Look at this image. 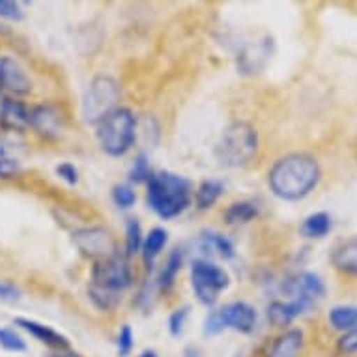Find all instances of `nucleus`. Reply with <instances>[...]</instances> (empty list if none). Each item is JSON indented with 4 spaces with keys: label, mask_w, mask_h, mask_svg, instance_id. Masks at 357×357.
Segmentation results:
<instances>
[{
    "label": "nucleus",
    "mask_w": 357,
    "mask_h": 357,
    "mask_svg": "<svg viewBox=\"0 0 357 357\" xmlns=\"http://www.w3.org/2000/svg\"><path fill=\"white\" fill-rule=\"evenodd\" d=\"M260 150L258 131L247 122H232L222 129L215 144V158L227 169H241L251 165Z\"/></svg>",
    "instance_id": "obj_3"
},
{
    "label": "nucleus",
    "mask_w": 357,
    "mask_h": 357,
    "mask_svg": "<svg viewBox=\"0 0 357 357\" xmlns=\"http://www.w3.org/2000/svg\"><path fill=\"white\" fill-rule=\"evenodd\" d=\"M133 346H135V335H133V329L129 328L128 324H123L120 331H118L116 337V348L118 356L128 357L131 351H133Z\"/></svg>",
    "instance_id": "obj_31"
},
{
    "label": "nucleus",
    "mask_w": 357,
    "mask_h": 357,
    "mask_svg": "<svg viewBox=\"0 0 357 357\" xmlns=\"http://www.w3.org/2000/svg\"><path fill=\"white\" fill-rule=\"evenodd\" d=\"M167 241H169V232L161 227H155L146 234L144 241H142V260H144V266H146V270H152L153 262H155V258L161 255V251L167 245Z\"/></svg>",
    "instance_id": "obj_21"
},
{
    "label": "nucleus",
    "mask_w": 357,
    "mask_h": 357,
    "mask_svg": "<svg viewBox=\"0 0 357 357\" xmlns=\"http://www.w3.org/2000/svg\"><path fill=\"white\" fill-rule=\"evenodd\" d=\"M2 92H4V90H2V84H0V94H2Z\"/></svg>",
    "instance_id": "obj_41"
},
{
    "label": "nucleus",
    "mask_w": 357,
    "mask_h": 357,
    "mask_svg": "<svg viewBox=\"0 0 357 357\" xmlns=\"http://www.w3.org/2000/svg\"><path fill=\"white\" fill-rule=\"evenodd\" d=\"M21 299V288L12 281H0V301L15 303Z\"/></svg>",
    "instance_id": "obj_37"
},
{
    "label": "nucleus",
    "mask_w": 357,
    "mask_h": 357,
    "mask_svg": "<svg viewBox=\"0 0 357 357\" xmlns=\"http://www.w3.org/2000/svg\"><path fill=\"white\" fill-rule=\"evenodd\" d=\"M225 193V183L219 180H204L195 191V204L199 210H210Z\"/></svg>",
    "instance_id": "obj_24"
},
{
    "label": "nucleus",
    "mask_w": 357,
    "mask_h": 357,
    "mask_svg": "<svg viewBox=\"0 0 357 357\" xmlns=\"http://www.w3.org/2000/svg\"><path fill=\"white\" fill-rule=\"evenodd\" d=\"M322 180V167L314 155L294 152L282 155L268 170V188L277 199L298 202L307 199Z\"/></svg>",
    "instance_id": "obj_1"
},
{
    "label": "nucleus",
    "mask_w": 357,
    "mask_h": 357,
    "mask_svg": "<svg viewBox=\"0 0 357 357\" xmlns=\"http://www.w3.org/2000/svg\"><path fill=\"white\" fill-rule=\"evenodd\" d=\"M305 335L301 329H287L284 333L277 337L264 357H298L299 351L303 350Z\"/></svg>",
    "instance_id": "obj_17"
},
{
    "label": "nucleus",
    "mask_w": 357,
    "mask_h": 357,
    "mask_svg": "<svg viewBox=\"0 0 357 357\" xmlns=\"http://www.w3.org/2000/svg\"><path fill=\"white\" fill-rule=\"evenodd\" d=\"M137 357H159V356H158V351H155V350H144L142 354H139Z\"/></svg>",
    "instance_id": "obj_39"
},
{
    "label": "nucleus",
    "mask_w": 357,
    "mask_h": 357,
    "mask_svg": "<svg viewBox=\"0 0 357 357\" xmlns=\"http://www.w3.org/2000/svg\"><path fill=\"white\" fill-rule=\"evenodd\" d=\"M96 139L107 155L123 158L137 141V118L128 107H116L96 123Z\"/></svg>",
    "instance_id": "obj_4"
},
{
    "label": "nucleus",
    "mask_w": 357,
    "mask_h": 357,
    "mask_svg": "<svg viewBox=\"0 0 357 357\" xmlns=\"http://www.w3.org/2000/svg\"><path fill=\"white\" fill-rule=\"evenodd\" d=\"M6 155H8L6 146H4V144H2V142H0V159H2V158H6Z\"/></svg>",
    "instance_id": "obj_40"
},
{
    "label": "nucleus",
    "mask_w": 357,
    "mask_h": 357,
    "mask_svg": "<svg viewBox=\"0 0 357 357\" xmlns=\"http://www.w3.org/2000/svg\"><path fill=\"white\" fill-rule=\"evenodd\" d=\"M90 284L120 296L123 290H128L133 284V271L128 258L116 252L114 257L96 260L90 273Z\"/></svg>",
    "instance_id": "obj_8"
},
{
    "label": "nucleus",
    "mask_w": 357,
    "mask_h": 357,
    "mask_svg": "<svg viewBox=\"0 0 357 357\" xmlns=\"http://www.w3.org/2000/svg\"><path fill=\"white\" fill-rule=\"evenodd\" d=\"M331 264L340 273L357 277V238H350L335 247L331 252Z\"/></svg>",
    "instance_id": "obj_18"
},
{
    "label": "nucleus",
    "mask_w": 357,
    "mask_h": 357,
    "mask_svg": "<svg viewBox=\"0 0 357 357\" xmlns=\"http://www.w3.org/2000/svg\"><path fill=\"white\" fill-rule=\"evenodd\" d=\"M0 84L15 96H26L32 90V81L17 60L12 56H0Z\"/></svg>",
    "instance_id": "obj_14"
},
{
    "label": "nucleus",
    "mask_w": 357,
    "mask_h": 357,
    "mask_svg": "<svg viewBox=\"0 0 357 357\" xmlns=\"http://www.w3.org/2000/svg\"><path fill=\"white\" fill-rule=\"evenodd\" d=\"M260 213V206L252 200H240V202H232V204L225 210L222 219L229 225H245V222L255 221Z\"/></svg>",
    "instance_id": "obj_23"
},
{
    "label": "nucleus",
    "mask_w": 357,
    "mask_h": 357,
    "mask_svg": "<svg viewBox=\"0 0 357 357\" xmlns=\"http://www.w3.org/2000/svg\"><path fill=\"white\" fill-rule=\"evenodd\" d=\"M13 324H15L19 329L26 331L30 337H34L36 340H40L41 344H45L47 348H51V350L59 351L71 348L68 337L60 333V331H56V329H53L51 326H45V324L38 322V320H32V318L24 317H17L13 320Z\"/></svg>",
    "instance_id": "obj_13"
},
{
    "label": "nucleus",
    "mask_w": 357,
    "mask_h": 357,
    "mask_svg": "<svg viewBox=\"0 0 357 357\" xmlns=\"http://www.w3.org/2000/svg\"><path fill=\"white\" fill-rule=\"evenodd\" d=\"M56 176H59L62 182H66L68 185H77L79 183V169H77L73 163H60L56 165V169H54Z\"/></svg>",
    "instance_id": "obj_36"
},
{
    "label": "nucleus",
    "mask_w": 357,
    "mask_h": 357,
    "mask_svg": "<svg viewBox=\"0 0 357 357\" xmlns=\"http://www.w3.org/2000/svg\"><path fill=\"white\" fill-rule=\"evenodd\" d=\"M258 324L257 309L247 301H232L217 310H211L204 320L206 335H219L225 329H234L238 333H255Z\"/></svg>",
    "instance_id": "obj_6"
},
{
    "label": "nucleus",
    "mask_w": 357,
    "mask_h": 357,
    "mask_svg": "<svg viewBox=\"0 0 357 357\" xmlns=\"http://www.w3.org/2000/svg\"><path fill=\"white\" fill-rule=\"evenodd\" d=\"M73 243L88 258L103 260L116 255L114 236L105 227H82L73 230Z\"/></svg>",
    "instance_id": "obj_9"
},
{
    "label": "nucleus",
    "mask_w": 357,
    "mask_h": 357,
    "mask_svg": "<svg viewBox=\"0 0 357 357\" xmlns=\"http://www.w3.org/2000/svg\"><path fill=\"white\" fill-rule=\"evenodd\" d=\"M49 357H81L77 351H73L71 348H68V350H59V351H53Z\"/></svg>",
    "instance_id": "obj_38"
},
{
    "label": "nucleus",
    "mask_w": 357,
    "mask_h": 357,
    "mask_svg": "<svg viewBox=\"0 0 357 357\" xmlns=\"http://www.w3.org/2000/svg\"><path fill=\"white\" fill-rule=\"evenodd\" d=\"M337 348L344 356H354V354H357V326L342 333V337L337 342Z\"/></svg>",
    "instance_id": "obj_34"
},
{
    "label": "nucleus",
    "mask_w": 357,
    "mask_h": 357,
    "mask_svg": "<svg viewBox=\"0 0 357 357\" xmlns=\"http://www.w3.org/2000/svg\"><path fill=\"white\" fill-rule=\"evenodd\" d=\"M0 346L6 351L21 354V351L26 350V340H24L15 329L0 328Z\"/></svg>",
    "instance_id": "obj_30"
},
{
    "label": "nucleus",
    "mask_w": 357,
    "mask_h": 357,
    "mask_svg": "<svg viewBox=\"0 0 357 357\" xmlns=\"http://www.w3.org/2000/svg\"><path fill=\"white\" fill-rule=\"evenodd\" d=\"M193 199V189L188 178L161 170L153 172L146 183V202L158 217L170 221L188 210Z\"/></svg>",
    "instance_id": "obj_2"
},
{
    "label": "nucleus",
    "mask_w": 357,
    "mask_h": 357,
    "mask_svg": "<svg viewBox=\"0 0 357 357\" xmlns=\"http://www.w3.org/2000/svg\"><path fill=\"white\" fill-rule=\"evenodd\" d=\"M182 266H183V251L180 249V247H176V249L170 251V255L167 257V262H165V266L161 268V271H159L158 279H155L159 292L167 294L172 290V287H174V282H176V277H178V273H180V270H182Z\"/></svg>",
    "instance_id": "obj_19"
},
{
    "label": "nucleus",
    "mask_w": 357,
    "mask_h": 357,
    "mask_svg": "<svg viewBox=\"0 0 357 357\" xmlns=\"http://www.w3.org/2000/svg\"><path fill=\"white\" fill-rule=\"evenodd\" d=\"M23 172V167L15 158H2L0 159V180H13Z\"/></svg>",
    "instance_id": "obj_35"
},
{
    "label": "nucleus",
    "mask_w": 357,
    "mask_h": 357,
    "mask_svg": "<svg viewBox=\"0 0 357 357\" xmlns=\"http://www.w3.org/2000/svg\"><path fill=\"white\" fill-rule=\"evenodd\" d=\"M122 98L120 82L111 75H96L88 82L81 101L82 120L86 123H98L118 107Z\"/></svg>",
    "instance_id": "obj_5"
},
{
    "label": "nucleus",
    "mask_w": 357,
    "mask_h": 357,
    "mask_svg": "<svg viewBox=\"0 0 357 357\" xmlns=\"http://www.w3.org/2000/svg\"><path fill=\"white\" fill-rule=\"evenodd\" d=\"M0 122L10 129H21L30 126V107L15 98H2L0 101Z\"/></svg>",
    "instance_id": "obj_16"
},
{
    "label": "nucleus",
    "mask_w": 357,
    "mask_h": 357,
    "mask_svg": "<svg viewBox=\"0 0 357 357\" xmlns=\"http://www.w3.org/2000/svg\"><path fill=\"white\" fill-rule=\"evenodd\" d=\"M129 182L131 183H148V180L153 176V170L150 167V159L146 153H139L129 169Z\"/></svg>",
    "instance_id": "obj_28"
},
{
    "label": "nucleus",
    "mask_w": 357,
    "mask_h": 357,
    "mask_svg": "<svg viewBox=\"0 0 357 357\" xmlns=\"http://www.w3.org/2000/svg\"><path fill=\"white\" fill-rule=\"evenodd\" d=\"M142 241V227L137 219H128L126 222V258L135 257L137 252H141Z\"/></svg>",
    "instance_id": "obj_26"
},
{
    "label": "nucleus",
    "mask_w": 357,
    "mask_h": 357,
    "mask_svg": "<svg viewBox=\"0 0 357 357\" xmlns=\"http://www.w3.org/2000/svg\"><path fill=\"white\" fill-rule=\"evenodd\" d=\"M189 317V307H180L176 309L174 312H170L169 317V333L172 337H180L183 333V328H185V320Z\"/></svg>",
    "instance_id": "obj_32"
},
{
    "label": "nucleus",
    "mask_w": 357,
    "mask_h": 357,
    "mask_svg": "<svg viewBox=\"0 0 357 357\" xmlns=\"http://www.w3.org/2000/svg\"><path fill=\"white\" fill-rule=\"evenodd\" d=\"M329 326L335 331H348L357 326V307L356 305H335L328 314Z\"/></svg>",
    "instance_id": "obj_25"
},
{
    "label": "nucleus",
    "mask_w": 357,
    "mask_h": 357,
    "mask_svg": "<svg viewBox=\"0 0 357 357\" xmlns=\"http://www.w3.org/2000/svg\"><path fill=\"white\" fill-rule=\"evenodd\" d=\"M275 51V43L273 38L268 34L255 38V40L247 41L245 45L240 49V53L236 56V66L241 75H255L270 64L271 56Z\"/></svg>",
    "instance_id": "obj_10"
},
{
    "label": "nucleus",
    "mask_w": 357,
    "mask_h": 357,
    "mask_svg": "<svg viewBox=\"0 0 357 357\" xmlns=\"http://www.w3.org/2000/svg\"><path fill=\"white\" fill-rule=\"evenodd\" d=\"M200 247L208 255H215L222 260H232L236 257L234 243L219 232H204L200 236Z\"/></svg>",
    "instance_id": "obj_22"
},
{
    "label": "nucleus",
    "mask_w": 357,
    "mask_h": 357,
    "mask_svg": "<svg viewBox=\"0 0 357 357\" xmlns=\"http://www.w3.org/2000/svg\"><path fill=\"white\" fill-rule=\"evenodd\" d=\"M287 292L290 296H299V298H305L317 303L318 299H322L326 296V282L322 281V277L318 273H312V271H303L299 273L296 279L288 281Z\"/></svg>",
    "instance_id": "obj_15"
},
{
    "label": "nucleus",
    "mask_w": 357,
    "mask_h": 357,
    "mask_svg": "<svg viewBox=\"0 0 357 357\" xmlns=\"http://www.w3.org/2000/svg\"><path fill=\"white\" fill-rule=\"evenodd\" d=\"M333 229V221L328 211H314L301 222V236L307 240H322Z\"/></svg>",
    "instance_id": "obj_20"
},
{
    "label": "nucleus",
    "mask_w": 357,
    "mask_h": 357,
    "mask_svg": "<svg viewBox=\"0 0 357 357\" xmlns=\"http://www.w3.org/2000/svg\"><path fill=\"white\" fill-rule=\"evenodd\" d=\"M0 19L19 23L24 19L23 8L19 2H13V0H0Z\"/></svg>",
    "instance_id": "obj_33"
},
{
    "label": "nucleus",
    "mask_w": 357,
    "mask_h": 357,
    "mask_svg": "<svg viewBox=\"0 0 357 357\" xmlns=\"http://www.w3.org/2000/svg\"><path fill=\"white\" fill-rule=\"evenodd\" d=\"M312 305H314L312 301L299 298V296H294L288 301H279L277 299V301H271L268 305L266 314H268V320H270L271 326H275V328H287L296 318L305 314Z\"/></svg>",
    "instance_id": "obj_12"
},
{
    "label": "nucleus",
    "mask_w": 357,
    "mask_h": 357,
    "mask_svg": "<svg viewBox=\"0 0 357 357\" xmlns=\"http://www.w3.org/2000/svg\"><path fill=\"white\" fill-rule=\"evenodd\" d=\"M191 287L199 303L213 307L221 292L230 287V277L222 268L202 258L191 264Z\"/></svg>",
    "instance_id": "obj_7"
},
{
    "label": "nucleus",
    "mask_w": 357,
    "mask_h": 357,
    "mask_svg": "<svg viewBox=\"0 0 357 357\" xmlns=\"http://www.w3.org/2000/svg\"><path fill=\"white\" fill-rule=\"evenodd\" d=\"M88 298H90V301H92V305H94L96 309H100V310H103V312H107V310L116 309L122 296H118V294H112V292H107V290L94 287V284H88Z\"/></svg>",
    "instance_id": "obj_27"
},
{
    "label": "nucleus",
    "mask_w": 357,
    "mask_h": 357,
    "mask_svg": "<svg viewBox=\"0 0 357 357\" xmlns=\"http://www.w3.org/2000/svg\"><path fill=\"white\" fill-rule=\"evenodd\" d=\"M38 135L45 139H56L64 129V118L62 112L54 105L41 103V105L30 107V126Z\"/></svg>",
    "instance_id": "obj_11"
},
{
    "label": "nucleus",
    "mask_w": 357,
    "mask_h": 357,
    "mask_svg": "<svg viewBox=\"0 0 357 357\" xmlns=\"http://www.w3.org/2000/svg\"><path fill=\"white\" fill-rule=\"evenodd\" d=\"M112 202L116 208L120 210H129V208H133L137 202V193L133 191L131 185L128 183H120V185H114L112 188Z\"/></svg>",
    "instance_id": "obj_29"
}]
</instances>
